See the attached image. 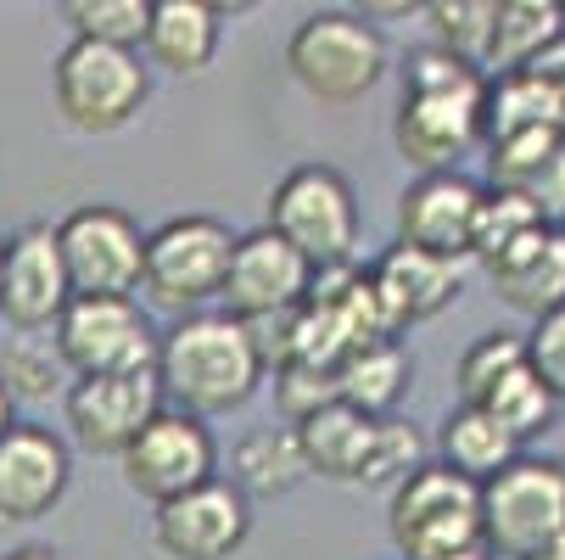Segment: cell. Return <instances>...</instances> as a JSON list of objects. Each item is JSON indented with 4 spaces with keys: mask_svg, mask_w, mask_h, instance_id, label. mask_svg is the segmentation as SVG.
I'll return each mask as SVG.
<instances>
[{
    "mask_svg": "<svg viewBox=\"0 0 565 560\" xmlns=\"http://www.w3.org/2000/svg\"><path fill=\"white\" fill-rule=\"evenodd\" d=\"M313 292V264L275 235L269 224L264 230H247L235 247V264H230V286H224V303L235 319H264V314H291L302 308Z\"/></svg>",
    "mask_w": 565,
    "mask_h": 560,
    "instance_id": "obj_17",
    "label": "cell"
},
{
    "mask_svg": "<svg viewBox=\"0 0 565 560\" xmlns=\"http://www.w3.org/2000/svg\"><path fill=\"white\" fill-rule=\"evenodd\" d=\"M532 230H543V213H537L521 191L488 186V191H481V213H476V247H470V258L493 264V258H504L515 242H526Z\"/></svg>",
    "mask_w": 565,
    "mask_h": 560,
    "instance_id": "obj_33",
    "label": "cell"
},
{
    "mask_svg": "<svg viewBox=\"0 0 565 560\" xmlns=\"http://www.w3.org/2000/svg\"><path fill=\"white\" fill-rule=\"evenodd\" d=\"M286 67L291 78L326 107H353L364 102L386 67H392V51H386V34L364 18V12H342V7H326V12H308L291 40H286Z\"/></svg>",
    "mask_w": 565,
    "mask_h": 560,
    "instance_id": "obj_2",
    "label": "cell"
},
{
    "mask_svg": "<svg viewBox=\"0 0 565 560\" xmlns=\"http://www.w3.org/2000/svg\"><path fill=\"white\" fill-rule=\"evenodd\" d=\"M308 459H302V443L297 432H253L241 437L235 454H230V483L247 494V499H275V494H291L297 483H308Z\"/></svg>",
    "mask_w": 565,
    "mask_h": 560,
    "instance_id": "obj_24",
    "label": "cell"
},
{
    "mask_svg": "<svg viewBox=\"0 0 565 560\" xmlns=\"http://www.w3.org/2000/svg\"><path fill=\"white\" fill-rule=\"evenodd\" d=\"M559 34H565V0H499V29H493L488 67L493 73H526Z\"/></svg>",
    "mask_w": 565,
    "mask_h": 560,
    "instance_id": "obj_25",
    "label": "cell"
},
{
    "mask_svg": "<svg viewBox=\"0 0 565 560\" xmlns=\"http://www.w3.org/2000/svg\"><path fill=\"white\" fill-rule=\"evenodd\" d=\"M537 213H543V224H554V230H565V146L548 157V163L526 180V186H515Z\"/></svg>",
    "mask_w": 565,
    "mask_h": 560,
    "instance_id": "obj_38",
    "label": "cell"
},
{
    "mask_svg": "<svg viewBox=\"0 0 565 560\" xmlns=\"http://www.w3.org/2000/svg\"><path fill=\"white\" fill-rule=\"evenodd\" d=\"M488 281H493L499 303L526 314L532 326L543 314L565 308V230H554V224L532 230L526 242H515L504 258L488 264Z\"/></svg>",
    "mask_w": 565,
    "mask_h": 560,
    "instance_id": "obj_19",
    "label": "cell"
},
{
    "mask_svg": "<svg viewBox=\"0 0 565 560\" xmlns=\"http://www.w3.org/2000/svg\"><path fill=\"white\" fill-rule=\"evenodd\" d=\"M526 359H532V370L548 381V392L565 404V308L543 314L537 326L526 331Z\"/></svg>",
    "mask_w": 565,
    "mask_h": 560,
    "instance_id": "obj_37",
    "label": "cell"
},
{
    "mask_svg": "<svg viewBox=\"0 0 565 560\" xmlns=\"http://www.w3.org/2000/svg\"><path fill=\"white\" fill-rule=\"evenodd\" d=\"M51 337L73 381L140 376V370H157V353H163V337H157L151 314L135 297H73Z\"/></svg>",
    "mask_w": 565,
    "mask_h": 560,
    "instance_id": "obj_8",
    "label": "cell"
},
{
    "mask_svg": "<svg viewBox=\"0 0 565 560\" xmlns=\"http://www.w3.org/2000/svg\"><path fill=\"white\" fill-rule=\"evenodd\" d=\"M169 410L157 370L140 376H85L67 387V432L90 454H129V443Z\"/></svg>",
    "mask_w": 565,
    "mask_h": 560,
    "instance_id": "obj_12",
    "label": "cell"
},
{
    "mask_svg": "<svg viewBox=\"0 0 565 560\" xmlns=\"http://www.w3.org/2000/svg\"><path fill=\"white\" fill-rule=\"evenodd\" d=\"M0 560H62L51 543H23V549H12V554H0Z\"/></svg>",
    "mask_w": 565,
    "mask_h": 560,
    "instance_id": "obj_39",
    "label": "cell"
},
{
    "mask_svg": "<svg viewBox=\"0 0 565 560\" xmlns=\"http://www.w3.org/2000/svg\"><path fill=\"white\" fill-rule=\"evenodd\" d=\"M386 527L403 560H454L465 549H488V538H481V488L470 476L448 471L443 459L420 465L392 494Z\"/></svg>",
    "mask_w": 565,
    "mask_h": 560,
    "instance_id": "obj_5",
    "label": "cell"
},
{
    "mask_svg": "<svg viewBox=\"0 0 565 560\" xmlns=\"http://www.w3.org/2000/svg\"><path fill=\"white\" fill-rule=\"evenodd\" d=\"M392 140L403 163H415L420 175H459L465 157L488 146V78L459 91L403 96L392 118Z\"/></svg>",
    "mask_w": 565,
    "mask_h": 560,
    "instance_id": "obj_11",
    "label": "cell"
},
{
    "mask_svg": "<svg viewBox=\"0 0 565 560\" xmlns=\"http://www.w3.org/2000/svg\"><path fill=\"white\" fill-rule=\"evenodd\" d=\"M532 129H559V85L537 73H499L488 85V146Z\"/></svg>",
    "mask_w": 565,
    "mask_h": 560,
    "instance_id": "obj_26",
    "label": "cell"
},
{
    "mask_svg": "<svg viewBox=\"0 0 565 560\" xmlns=\"http://www.w3.org/2000/svg\"><path fill=\"white\" fill-rule=\"evenodd\" d=\"M275 392H280V410H286L291 426L308 421V415H319L326 404H337V398H342L337 376H331V370H313V364H286V370H275Z\"/></svg>",
    "mask_w": 565,
    "mask_h": 560,
    "instance_id": "obj_36",
    "label": "cell"
},
{
    "mask_svg": "<svg viewBox=\"0 0 565 560\" xmlns=\"http://www.w3.org/2000/svg\"><path fill=\"white\" fill-rule=\"evenodd\" d=\"M73 303V281L62 264L56 224H23L7 247V281H0V314L12 331H56Z\"/></svg>",
    "mask_w": 565,
    "mask_h": 560,
    "instance_id": "obj_15",
    "label": "cell"
},
{
    "mask_svg": "<svg viewBox=\"0 0 565 560\" xmlns=\"http://www.w3.org/2000/svg\"><path fill=\"white\" fill-rule=\"evenodd\" d=\"M73 483V454L51 426L18 421L0 437V527H23L40 521L62 505Z\"/></svg>",
    "mask_w": 565,
    "mask_h": 560,
    "instance_id": "obj_16",
    "label": "cell"
},
{
    "mask_svg": "<svg viewBox=\"0 0 565 560\" xmlns=\"http://www.w3.org/2000/svg\"><path fill=\"white\" fill-rule=\"evenodd\" d=\"M559 129H565V85H559Z\"/></svg>",
    "mask_w": 565,
    "mask_h": 560,
    "instance_id": "obj_44",
    "label": "cell"
},
{
    "mask_svg": "<svg viewBox=\"0 0 565 560\" xmlns=\"http://www.w3.org/2000/svg\"><path fill=\"white\" fill-rule=\"evenodd\" d=\"M297 443H302V459L313 476H326V483H359L364 476V454H370V437H375V421L359 415L353 404H326L319 415L297 421L291 426Z\"/></svg>",
    "mask_w": 565,
    "mask_h": 560,
    "instance_id": "obj_21",
    "label": "cell"
},
{
    "mask_svg": "<svg viewBox=\"0 0 565 560\" xmlns=\"http://www.w3.org/2000/svg\"><path fill=\"white\" fill-rule=\"evenodd\" d=\"M62 264L73 297H135L146 281V230L113 202H78L62 224Z\"/></svg>",
    "mask_w": 565,
    "mask_h": 560,
    "instance_id": "obj_9",
    "label": "cell"
},
{
    "mask_svg": "<svg viewBox=\"0 0 565 560\" xmlns=\"http://www.w3.org/2000/svg\"><path fill=\"white\" fill-rule=\"evenodd\" d=\"M7 247H12V235H0V281H7Z\"/></svg>",
    "mask_w": 565,
    "mask_h": 560,
    "instance_id": "obj_42",
    "label": "cell"
},
{
    "mask_svg": "<svg viewBox=\"0 0 565 560\" xmlns=\"http://www.w3.org/2000/svg\"><path fill=\"white\" fill-rule=\"evenodd\" d=\"M124 465V483L129 494H140L146 505H174L196 488H207L218 476V437L202 415H185V410H163L135 443L129 454L118 459Z\"/></svg>",
    "mask_w": 565,
    "mask_h": 560,
    "instance_id": "obj_10",
    "label": "cell"
},
{
    "mask_svg": "<svg viewBox=\"0 0 565 560\" xmlns=\"http://www.w3.org/2000/svg\"><path fill=\"white\" fill-rule=\"evenodd\" d=\"M269 230L313 264V270H342L359 247V191L331 163H297L269 191Z\"/></svg>",
    "mask_w": 565,
    "mask_h": 560,
    "instance_id": "obj_7",
    "label": "cell"
},
{
    "mask_svg": "<svg viewBox=\"0 0 565 560\" xmlns=\"http://www.w3.org/2000/svg\"><path fill=\"white\" fill-rule=\"evenodd\" d=\"M481 538L493 560H532L565 543V459L521 454L481 488Z\"/></svg>",
    "mask_w": 565,
    "mask_h": 560,
    "instance_id": "obj_6",
    "label": "cell"
},
{
    "mask_svg": "<svg viewBox=\"0 0 565 560\" xmlns=\"http://www.w3.org/2000/svg\"><path fill=\"white\" fill-rule=\"evenodd\" d=\"M526 337L515 331H488L476 337L465 353H459V404H488L493 387L510 381L515 370H526Z\"/></svg>",
    "mask_w": 565,
    "mask_h": 560,
    "instance_id": "obj_31",
    "label": "cell"
},
{
    "mask_svg": "<svg viewBox=\"0 0 565 560\" xmlns=\"http://www.w3.org/2000/svg\"><path fill=\"white\" fill-rule=\"evenodd\" d=\"M12 426H18V415H12V392H7V387H0V437H7Z\"/></svg>",
    "mask_w": 565,
    "mask_h": 560,
    "instance_id": "obj_40",
    "label": "cell"
},
{
    "mask_svg": "<svg viewBox=\"0 0 565 560\" xmlns=\"http://www.w3.org/2000/svg\"><path fill=\"white\" fill-rule=\"evenodd\" d=\"M62 18L73 23V40L140 51L151 29V0H67Z\"/></svg>",
    "mask_w": 565,
    "mask_h": 560,
    "instance_id": "obj_30",
    "label": "cell"
},
{
    "mask_svg": "<svg viewBox=\"0 0 565 560\" xmlns=\"http://www.w3.org/2000/svg\"><path fill=\"white\" fill-rule=\"evenodd\" d=\"M235 247H241V235L213 213L163 219L146 235V281H140V292L157 308H169L174 319L202 314L213 297H224Z\"/></svg>",
    "mask_w": 565,
    "mask_h": 560,
    "instance_id": "obj_3",
    "label": "cell"
},
{
    "mask_svg": "<svg viewBox=\"0 0 565 560\" xmlns=\"http://www.w3.org/2000/svg\"><path fill=\"white\" fill-rule=\"evenodd\" d=\"M370 281H375V297H381L386 326H392V337H397V331L420 326V319L443 314V308L459 297L465 264L431 258V253H420V247H403V242H397V247L381 253V264L370 270Z\"/></svg>",
    "mask_w": 565,
    "mask_h": 560,
    "instance_id": "obj_18",
    "label": "cell"
},
{
    "mask_svg": "<svg viewBox=\"0 0 565 560\" xmlns=\"http://www.w3.org/2000/svg\"><path fill=\"white\" fill-rule=\"evenodd\" d=\"M62 381H73V370L62 364L56 337L18 331L7 342V353H0V387L12 392V404H18V398H23V404H40V398H51Z\"/></svg>",
    "mask_w": 565,
    "mask_h": 560,
    "instance_id": "obj_27",
    "label": "cell"
},
{
    "mask_svg": "<svg viewBox=\"0 0 565 560\" xmlns=\"http://www.w3.org/2000/svg\"><path fill=\"white\" fill-rule=\"evenodd\" d=\"M437 448H443V465L459 471V476H470L476 488H488L493 476H504V471L526 454L481 404L448 410V421H443V432H437Z\"/></svg>",
    "mask_w": 565,
    "mask_h": 560,
    "instance_id": "obj_22",
    "label": "cell"
},
{
    "mask_svg": "<svg viewBox=\"0 0 565 560\" xmlns=\"http://www.w3.org/2000/svg\"><path fill=\"white\" fill-rule=\"evenodd\" d=\"M454 560H493V549H465V554H454Z\"/></svg>",
    "mask_w": 565,
    "mask_h": 560,
    "instance_id": "obj_41",
    "label": "cell"
},
{
    "mask_svg": "<svg viewBox=\"0 0 565 560\" xmlns=\"http://www.w3.org/2000/svg\"><path fill=\"white\" fill-rule=\"evenodd\" d=\"M481 191L488 186H476L470 175H415L397 197V242L420 247L431 258L470 264Z\"/></svg>",
    "mask_w": 565,
    "mask_h": 560,
    "instance_id": "obj_14",
    "label": "cell"
},
{
    "mask_svg": "<svg viewBox=\"0 0 565 560\" xmlns=\"http://www.w3.org/2000/svg\"><path fill=\"white\" fill-rule=\"evenodd\" d=\"M224 45V7H207V0H151V29H146V62L169 67L180 78L213 67Z\"/></svg>",
    "mask_w": 565,
    "mask_h": 560,
    "instance_id": "obj_20",
    "label": "cell"
},
{
    "mask_svg": "<svg viewBox=\"0 0 565 560\" xmlns=\"http://www.w3.org/2000/svg\"><path fill=\"white\" fill-rule=\"evenodd\" d=\"M253 532V499L230 476H213L207 488L174 499L151 516V538L169 560H230Z\"/></svg>",
    "mask_w": 565,
    "mask_h": 560,
    "instance_id": "obj_13",
    "label": "cell"
},
{
    "mask_svg": "<svg viewBox=\"0 0 565 560\" xmlns=\"http://www.w3.org/2000/svg\"><path fill=\"white\" fill-rule=\"evenodd\" d=\"M269 364L247 331V319L230 308H202L185 314L163 331V353H157V381L163 398L185 415H230L264 387Z\"/></svg>",
    "mask_w": 565,
    "mask_h": 560,
    "instance_id": "obj_1",
    "label": "cell"
},
{
    "mask_svg": "<svg viewBox=\"0 0 565 560\" xmlns=\"http://www.w3.org/2000/svg\"><path fill=\"white\" fill-rule=\"evenodd\" d=\"M459 85H481V67L443 51L437 40L409 51V62H403V96H420V91H459Z\"/></svg>",
    "mask_w": 565,
    "mask_h": 560,
    "instance_id": "obj_35",
    "label": "cell"
},
{
    "mask_svg": "<svg viewBox=\"0 0 565 560\" xmlns=\"http://www.w3.org/2000/svg\"><path fill=\"white\" fill-rule=\"evenodd\" d=\"M426 23H431L443 51H454V56H465L476 67H488L493 29H499V0H431Z\"/></svg>",
    "mask_w": 565,
    "mask_h": 560,
    "instance_id": "obj_28",
    "label": "cell"
},
{
    "mask_svg": "<svg viewBox=\"0 0 565 560\" xmlns=\"http://www.w3.org/2000/svg\"><path fill=\"white\" fill-rule=\"evenodd\" d=\"M559 146H565V129H532V135L499 140V146H488V175H493L499 191H515L548 163Z\"/></svg>",
    "mask_w": 565,
    "mask_h": 560,
    "instance_id": "obj_34",
    "label": "cell"
},
{
    "mask_svg": "<svg viewBox=\"0 0 565 560\" xmlns=\"http://www.w3.org/2000/svg\"><path fill=\"white\" fill-rule=\"evenodd\" d=\"M151 96V73L140 51L96 45V40H67L51 67V102L67 129L78 135H113L124 129Z\"/></svg>",
    "mask_w": 565,
    "mask_h": 560,
    "instance_id": "obj_4",
    "label": "cell"
},
{
    "mask_svg": "<svg viewBox=\"0 0 565 560\" xmlns=\"http://www.w3.org/2000/svg\"><path fill=\"white\" fill-rule=\"evenodd\" d=\"M532 560H565V543H554V549H543V554H532Z\"/></svg>",
    "mask_w": 565,
    "mask_h": 560,
    "instance_id": "obj_43",
    "label": "cell"
},
{
    "mask_svg": "<svg viewBox=\"0 0 565 560\" xmlns=\"http://www.w3.org/2000/svg\"><path fill=\"white\" fill-rule=\"evenodd\" d=\"M420 465H431V459H426V437L415 432V421L386 415V421H375V437H370V454H364V476H359V483L397 494Z\"/></svg>",
    "mask_w": 565,
    "mask_h": 560,
    "instance_id": "obj_32",
    "label": "cell"
},
{
    "mask_svg": "<svg viewBox=\"0 0 565 560\" xmlns=\"http://www.w3.org/2000/svg\"><path fill=\"white\" fill-rule=\"evenodd\" d=\"M481 410H488V415L515 437V443H526V437H537V432H548V426H554L559 398H554V392H548V381L526 364V370H515L510 381H499V387H493V398H488Z\"/></svg>",
    "mask_w": 565,
    "mask_h": 560,
    "instance_id": "obj_29",
    "label": "cell"
},
{
    "mask_svg": "<svg viewBox=\"0 0 565 560\" xmlns=\"http://www.w3.org/2000/svg\"><path fill=\"white\" fill-rule=\"evenodd\" d=\"M409 381H415V359H409V348H403L397 337L359 348V353L337 370L342 404H353V410L370 415V421H386V415L397 410V398L409 392Z\"/></svg>",
    "mask_w": 565,
    "mask_h": 560,
    "instance_id": "obj_23",
    "label": "cell"
}]
</instances>
